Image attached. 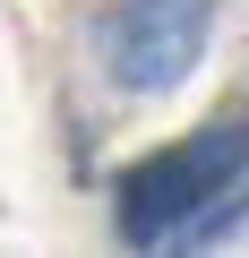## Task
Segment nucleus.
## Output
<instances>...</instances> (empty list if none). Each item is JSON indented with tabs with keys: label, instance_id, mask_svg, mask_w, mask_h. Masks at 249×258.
<instances>
[{
	"label": "nucleus",
	"instance_id": "2",
	"mask_svg": "<svg viewBox=\"0 0 249 258\" xmlns=\"http://www.w3.org/2000/svg\"><path fill=\"white\" fill-rule=\"evenodd\" d=\"M206 35H215V0H129L103 26V52L138 95H163V86H181L198 69Z\"/></svg>",
	"mask_w": 249,
	"mask_h": 258
},
{
	"label": "nucleus",
	"instance_id": "1",
	"mask_svg": "<svg viewBox=\"0 0 249 258\" xmlns=\"http://www.w3.org/2000/svg\"><path fill=\"white\" fill-rule=\"evenodd\" d=\"M240 172H249V129H240V120L198 129L189 147H172V155H155V164H138L129 181H120V232H129L138 249H163V241H181Z\"/></svg>",
	"mask_w": 249,
	"mask_h": 258
}]
</instances>
